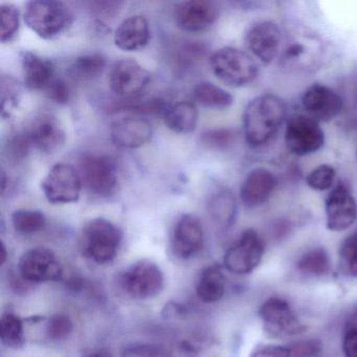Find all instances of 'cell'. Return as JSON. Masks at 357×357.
Masks as SVG:
<instances>
[{
  "mask_svg": "<svg viewBox=\"0 0 357 357\" xmlns=\"http://www.w3.org/2000/svg\"><path fill=\"white\" fill-rule=\"evenodd\" d=\"M265 244L254 229H245L223 257V266L229 273L244 275L258 268L264 257Z\"/></svg>",
  "mask_w": 357,
  "mask_h": 357,
  "instance_id": "ba28073f",
  "label": "cell"
},
{
  "mask_svg": "<svg viewBox=\"0 0 357 357\" xmlns=\"http://www.w3.org/2000/svg\"><path fill=\"white\" fill-rule=\"evenodd\" d=\"M166 126L171 131L179 135H189L194 132L198 122L197 106L193 102H177L164 114Z\"/></svg>",
  "mask_w": 357,
  "mask_h": 357,
  "instance_id": "d4e9b609",
  "label": "cell"
},
{
  "mask_svg": "<svg viewBox=\"0 0 357 357\" xmlns=\"http://www.w3.org/2000/svg\"><path fill=\"white\" fill-rule=\"evenodd\" d=\"M0 18H1V43H10L20 30V10L12 3H1Z\"/></svg>",
  "mask_w": 357,
  "mask_h": 357,
  "instance_id": "1f68e13d",
  "label": "cell"
},
{
  "mask_svg": "<svg viewBox=\"0 0 357 357\" xmlns=\"http://www.w3.org/2000/svg\"><path fill=\"white\" fill-rule=\"evenodd\" d=\"M26 132L32 147L45 154L59 151L66 142V132L61 125L49 114L37 118Z\"/></svg>",
  "mask_w": 357,
  "mask_h": 357,
  "instance_id": "ffe728a7",
  "label": "cell"
},
{
  "mask_svg": "<svg viewBox=\"0 0 357 357\" xmlns=\"http://www.w3.org/2000/svg\"><path fill=\"white\" fill-rule=\"evenodd\" d=\"M193 98L199 105L215 110L227 109L234 103V97L229 91L211 82L196 85L193 89Z\"/></svg>",
  "mask_w": 357,
  "mask_h": 357,
  "instance_id": "484cf974",
  "label": "cell"
},
{
  "mask_svg": "<svg viewBox=\"0 0 357 357\" xmlns=\"http://www.w3.org/2000/svg\"><path fill=\"white\" fill-rule=\"evenodd\" d=\"M204 54H206V50L202 45H196V43H187V45H183L179 47L175 62L181 70L189 68L192 66H195L196 62L202 59Z\"/></svg>",
  "mask_w": 357,
  "mask_h": 357,
  "instance_id": "ab89813d",
  "label": "cell"
},
{
  "mask_svg": "<svg viewBox=\"0 0 357 357\" xmlns=\"http://www.w3.org/2000/svg\"><path fill=\"white\" fill-rule=\"evenodd\" d=\"M236 137L237 135L233 129L216 128L202 133L200 142L208 149L222 151L229 149L236 143Z\"/></svg>",
  "mask_w": 357,
  "mask_h": 357,
  "instance_id": "d6a6232c",
  "label": "cell"
},
{
  "mask_svg": "<svg viewBox=\"0 0 357 357\" xmlns=\"http://www.w3.org/2000/svg\"><path fill=\"white\" fill-rule=\"evenodd\" d=\"M278 187V178L271 171L256 168L250 171L240 188V199L248 208L266 204Z\"/></svg>",
  "mask_w": 357,
  "mask_h": 357,
  "instance_id": "d6986e66",
  "label": "cell"
},
{
  "mask_svg": "<svg viewBox=\"0 0 357 357\" xmlns=\"http://www.w3.org/2000/svg\"><path fill=\"white\" fill-rule=\"evenodd\" d=\"M24 20L37 36L53 40L72 26L75 18L72 10L61 1L35 0L26 3Z\"/></svg>",
  "mask_w": 357,
  "mask_h": 357,
  "instance_id": "7a4b0ae2",
  "label": "cell"
},
{
  "mask_svg": "<svg viewBox=\"0 0 357 357\" xmlns=\"http://www.w3.org/2000/svg\"><path fill=\"white\" fill-rule=\"evenodd\" d=\"M41 190L50 204H75L80 199L82 181L72 165L59 162L52 167L41 181Z\"/></svg>",
  "mask_w": 357,
  "mask_h": 357,
  "instance_id": "30bf717a",
  "label": "cell"
},
{
  "mask_svg": "<svg viewBox=\"0 0 357 357\" xmlns=\"http://www.w3.org/2000/svg\"><path fill=\"white\" fill-rule=\"evenodd\" d=\"M24 84L30 91H47L55 79V68L47 58L32 52H24L22 55Z\"/></svg>",
  "mask_w": 357,
  "mask_h": 357,
  "instance_id": "7402d4cb",
  "label": "cell"
},
{
  "mask_svg": "<svg viewBox=\"0 0 357 357\" xmlns=\"http://www.w3.org/2000/svg\"><path fill=\"white\" fill-rule=\"evenodd\" d=\"M122 239V231L112 221L91 219L81 231V252L98 264H108L118 256Z\"/></svg>",
  "mask_w": 357,
  "mask_h": 357,
  "instance_id": "3957f363",
  "label": "cell"
},
{
  "mask_svg": "<svg viewBox=\"0 0 357 357\" xmlns=\"http://www.w3.org/2000/svg\"><path fill=\"white\" fill-rule=\"evenodd\" d=\"M250 357H290L287 344H265L257 346Z\"/></svg>",
  "mask_w": 357,
  "mask_h": 357,
  "instance_id": "7bdbcfd3",
  "label": "cell"
},
{
  "mask_svg": "<svg viewBox=\"0 0 357 357\" xmlns=\"http://www.w3.org/2000/svg\"><path fill=\"white\" fill-rule=\"evenodd\" d=\"M305 47L301 43H294L286 50L285 55L287 59H292V58H298L304 54Z\"/></svg>",
  "mask_w": 357,
  "mask_h": 357,
  "instance_id": "f6af8a7d",
  "label": "cell"
},
{
  "mask_svg": "<svg viewBox=\"0 0 357 357\" xmlns=\"http://www.w3.org/2000/svg\"><path fill=\"white\" fill-rule=\"evenodd\" d=\"M338 257L340 271L347 277L357 278V231L344 238Z\"/></svg>",
  "mask_w": 357,
  "mask_h": 357,
  "instance_id": "4dcf8cb0",
  "label": "cell"
},
{
  "mask_svg": "<svg viewBox=\"0 0 357 357\" xmlns=\"http://www.w3.org/2000/svg\"><path fill=\"white\" fill-rule=\"evenodd\" d=\"M169 107L170 105L165 100L152 99L141 103L121 106L116 108V112H129L142 118V116H150V114H165Z\"/></svg>",
  "mask_w": 357,
  "mask_h": 357,
  "instance_id": "8d00e7d4",
  "label": "cell"
},
{
  "mask_svg": "<svg viewBox=\"0 0 357 357\" xmlns=\"http://www.w3.org/2000/svg\"><path fill=\"white\" fill-rule=\"evenodd\" d=\"M287 119V106L273 93H265L252 99L246 105L242 118L246 144L252 149L268 145L277 137Z\"/></svg>",
  "mask_w": 357,
  "mask_h": 357,
  "instance_id": "6da1fadb",
  "label": "cell"
},
{
  "mask_svg": "<svg viewBox=\"0 0 357 357\" xmlns=\"http://www.w3.org/2000/svg\"><path fill=\"white\" fill-rule=\"evenodd\" d=\"M289 348L290 357H315L321 351V344L319 340H296L287 344Z\"/></svg>",
  "mask_w": 357,
  "mask_h": 357,
  "instance_id": "60d3db41",
  "label": "cell"
},
{
  "mask_svg": "<svg viewBox=\"0 0 357 357\" xmlns=\"http://www.w3.org/2000/svg\"><path fill=\"white\" fill-rule=\"evenodd\" d=\"M208 212L215 225L221 229H229L237 218L235 196L225 188L215 190L208 199Z\"/></svg>",
  "mask_w": 357,
  "mask_h": 357,
  "instance_id": "cb8c5ba5",
  "label": "cell"
},
{
  "mask_svg": "<svg viewBox=\"0 0 357 357\" xmlns=\"http://www.w3.org/2000/svg\"><path fill=\"white\" fill-rule=\"evenodd\" d=\"M121 357H172V355L160 344L135 342L123 349Z\"/></svg>",
  "mask_w": 357,
  "mask_h": 357,
  "instance_id": "74e56055",
  "label": "cell"
},
{
  "mask_svg": "<svg viewBox=\"0 0 357 357\" xmlns=\"http://www.w3.org/2000/svg\"><path fill=\"white\" fill-rule=\"evenodd\" d=\"M0 338L8 348H22L26 342L24 321L15 313H3L0 319Z\"/></svg>",
  "mask_w": 357,
  "mask_h": 357,
  "instance_id": "f1b7e54d",
  "label": "cell"
},
{
  "mask_svg": "<svg viewBox=\"0 0 357 357\" xmlns=\"http://www.w3.org/2000/svg\"><path fill=\"white\" fill-rule=\"evenodd\" d=\"M153 129L146 119L141 116L123 118L112 123L110 137L114 145L123 149H137L151 139Z\"/></svg>",
  "mask_w": 357,
  "mask_h": 357,
  "instance_id": "ac0fdd59",
  "label": "cell"
},
{
  "mask_svg": "<svg viewBox=\"0 0 357 357\" xmlns=\"http://www.w3.org/2000/svg\"><path fill=\"white\" fill-rule=\"evenodd\" d=\"M120 285L131 298L149 300L164 289V273L152 261H137L121 273Z\"/></svg>",
  "mask_w": 357,
  "mask_h": 357,
  "instance_id": "8992f818",
  "label": "cell"
},
{
  "mask_svg": "<svg viewBox=\"0 0 357 357\" xmlns=\"http://www.w3.org/2000/svg\"><path fill=\"white\" fill-rule=\"evenodd\" d=\"M12 225L16 233L22 235H33L45 229L47 217L41 211L22 208L12 215Z\"/></svg>",
  "mask_w": 357,
  "mask_h": 357,
  "instance_id": "f546056e",
  "label": "cell"
},
{
  "mask_svg": "<svg viewBox=\"0 0 357 357\" xmlns=\"http://www.w3.org/2000/svg\"><path fill=\"white\" fill-rule=\"evenodd\" d=\"M18 273L24 281L39 284L59 281L63 269L53 250L37 246L22 255L18 261Z\"/></svg>",
  "mask_w": 357,
  "mask_h": 357,
  "instance_id": "8fae6325",
  "label": "cell"
},
{
  "mask_svg": "<svg viewBox=\"0 0 357 357\" xmlns=\"http://www.w3.org/2000/svg\"><path fill=\"white\" fill-rule=\"evenodd\" d=\"M342 353L344 357H357V327L348 326L342 337Z\"/></svg>",
  "mask_w": 357,
  "mask_h": 357,
  "instance_id": "ee69618b",
  "label": "cell"
},
{
  "mask_svg": "<svg viewBox=\"0 0 357 357\" xmlns=\"http://www.w3.org/2000/svg\"><path fill=\"white\" fill-rule=\"evenodd\" d=\"M74 330V324L68 315L54 314L53 317L47 321V335L51 340H66L72 333Z\"/></svg>",
  "mask_w": 357,
  "mask_h": 357,
  "instance_id": "f35d334b",
  "label": "cell"
},
{
  "mask_svg": "<svg viewBox=\"0 0 357 357\" xmlns=\"http://www.w3.org/2000/svg\"><path fill=\"white\" fill-rule=\"evenodd\" d=\"M204 231L197 217L185 214L177 220L171 237V250L176 258L189 260L204 248Z\"/></svg>",
  "mask_w": 357,
  "mask_h": 357,
  "instance_id": "9a60e30c",
  "label": "cell"
},
{
  "mask_svg": "<svg viewBox=\"0 0 357 357\" xmlns=\"http://www.w3.org/2000/svg\"><path fill=\"white\" fill-rule=\"evenodd\" d=\"M151 80V74L135 59L119 60L110 70L108 83L110 91L123 99L137 97Z\"/></svg>",
  "mask_w": 357,
  "mask_h": 357,
  "instance_id": "7c38bea8",
  "label": "cell"
},
{
  "mask_svg": "<svg viewBox=\"0 0 357 357\" xmlns=\"http://www.w3.org/2000/svg\"><path fill=\"white\" fill-rule=\"evenodd\" d=\"M286 147L290 153L306 156L319 151L325 144V133L319 123L306 114H294L286 122Z\"/></svg>",
  "mask_w": 357,
  "mask_h": 357,
  "instance_id": "9c48e42d",
  "label": "cell"
},
{
  "mask_svg": "<svg viewBox=\"0 0 357 357\" xmlns=\"http://www.w3.org/2000/svg\"><path fill=\"white\" fill-rule=\"evenodd\" d=\"M258 315L263 328L273 337H290L306 330L291 305L280 296H271L261 304Z\"/></svg>",
  "mask_w": 357,
  "mask_h": 357,
  "instance_id": "52a82bcc",
  "label": "cell"
},
{
  "mask_svg": "<svg viewBox=\"0 0 357 357\" xmlns=\"http://www.w3.org/2000/svg\"><path fill=\"white\" fill-rule=\"evenodd\" d=\"M85 357H114V355L108 349L103 348L93 351V352L89 353Z\"/></svg>",
  "mask_w": 357,
  "mask_h": 357,
  "instance_id": "bcb514c9",
  "label": "cell"
},
{
  "mask_svg": "<svg viewBox=\"0 0 357 357\" xmlns=\"http://www.w3.org/2000/svg\"><path fill=\"white\" fill-rule=\"evenodd\" d=\"M336 171L331 165L324 164L313 169L306 177L307 185L317 192H325L334 187Z\"/></svg>",
  "mask_w": 357,
  "mask_h": 357,
  "instance_id": "e575fe53",
  "label": "cell"
},
{
  "mask_svg": "<svg viewBox=\"0 0 357 357\" xmlns=\"http://www.w3.org/2000/svg\"><path fill=\"white\" fill-rule=\"evenodd\" d=\"M151 37L148 20L142 15L129 16L114 32V45L124 52H137L147 47Z\"/></svg>",
  "mask_w": 357,
  "mask_h": 357,
  "instance_id": "44dd1931",
  "label": "cell"
},
{
  "mask_svg": "<svg viewBox=\"0 0 357 357\" xmlns=\"http://www.w3.org/2000/svg\"><path fill=\"white\" fill-rule=\"evenodd\" d=\"M348 326H356L357 327V307L355 308L354 312L349 317L348 321H347L346 327H348Z\"/></svg>",
  "mask_w": 357,
  "mask_h": 357,
  "instance_id": "7dc6e473",
  "label": "cell"
},
{
  "mask_svg": "<svg viewBox=\"0 0 357 357\" xmlns=\"http://www.w3.org/2000/svg\"><path fill=\"white\" fill-rule=\"evenodd\" d=\"M281 40L279 26L271 20L252 24L245 36L246 45L250 53L265 64L275 61L279 55Z\"/></svg>",
  "mask_w": 357,
  "mask_h": 357,
  "instance_id": "2e32d148",
  "label": "cell"
},
{
  "mask_svg": "<svg viewBox=\"0 0 357 357\" xmlns=\"http://www.w3.org/2000/svg\"><path fill=\"white\" fill-rule=\"evenodd\" d=\"M173 17L177 28L183 32H204L216 22L218 10L206 0H189L175 7Z\"/></svg>",
  "mask_w": 357,
  "mask_h": 357,
  "instance_id": "e0dca14e",
  "label": "cell"
},
{
  "mask_svg": "<svg viewBox=\"0 0 357 357\" xmlns=\"http://www.w3.org/2000/svg\"><path fill=\"white\" fill-rule=\"evenodd\" d=\"M302 106L306 116L317 122H329L342 112L344 101L327 85L315 83L303 93Z\"/></svg>",
  "mask_w": 357,
  "mask_h": 357,
  "instance_id": "5bb4252c",
  "label": "cell"
},
{
  "mask_svg": "<svg viewBox=\"0 0 357 357\" xmlns=\"http://www.w3.org/2000/svg\"><path fill=\"white\" fill-rule=\"evenodd\" d=\"M32 147L26 132L12 135L5 145V153L11 164H20L28 158Z\"/></svg>",
  "mask_w": 357,
  "mask_h": 357,
  "instance_id": "836d02e7",
  "label": "cell"
},
{
  "mask_svg": "<svg viewBox=\"0 0 357 357\" xmlns=\"http://www.w3.org/2000/svg\"><path fill=\"white\" fill-rule=\"evenodd\" d=\"M45 91L49 99L59 105H66L72 98L70 86L62 79H55Z\"/></svg>",
  "mask_w": 357,
  "mask_h": 357,
  "instance_id": "b9f144b4",
  "label": "cell"
},
{
  "mask_svg": "<svg viewBox=\"0 0 357 357\" xmlns=\"http://www.w3.org/2000/svg\"><path fill=\"white\" fill-rule=\"evenodd\" d=\"M296 268L310 277H323L331 271L329 254L324 248H311L298 259Z\"/></svg>",
  "mask_w": 357,
  "mask_h": 357,
  "instance_id": "4316f807",
  "label": "cell"
},
{
  "mask_svg": "<svg viewBox=\"0 0 357 357\" xmlns=\"http://www.w3.org/2000/svg\"><path fill=\"white\" fill-rule=\"evenodd\" d=\"M210 66L218 80L236 89L252 84L259 74L255 60L236 47H222L215 52L210 57Z\"/></svg>",
  "mask_w": 357,
  "mask_h": 357,
  "instance_id": "277c9868",
  "label": "cell"
},
{
  "mask_svg": "<svg viewBox=\"0 0 357 357\" xmlns=\"http://www.w3.org/2000/svg\"><path fill=\"white\" fill-rule=\"evenodd\" d=\"M78 173L85 189L101 198H109L118 185L116 168L112 158L102 154H83Z\"/></svg>",
  "mask_w": 357,
  "mask_h": 357,
  "instance_id": "5b68a950",
  "label": "cell"
},
{
  "mask_svg": "<svg viewBox=\"0 0 357 357\" xmlns=\"http://www.w3.org/2000/svg\"><path fill=\"white\" fill-rule=\"evenodd\" d=\"M107 60L102 54L79 56L70 66V74L78 80H93L105 70Z\"/></svg>",
  "mask_w": 357,
  "mask_h": 357,
  "instance_id": "83f0119b",
  "label": "cell"
},
{
  "mask_svg": "<svg viewBox=\"0 0 357 357\" xmlns=\"http://www.w3.org/2000/svg\"><path fill=\"white\" fill-rule=\"evenodd\" d=\"M326 227L344 231L357 220V202L347 183H337L325 199Z\"/></svg>",
  "mask_w": 357,
  "mask_h": 357,
  "instance_id": "4fadbf2b",
  "label": "cell"
},
{
  "mask_svg": "<svg viewBox=\"0 0 357 357\" xmlns=\"http://www.w3.org/2000/svg\"><path fill=\"white\" fill-rule=\"evenodd\" d=\"M20 85L13 77H1V108L3 116H9L17 107L20 98Z\"/></svg>",
  "mask_w": 357,
  "mask_h": 357,
  "instance_id": "d590c367",
  "label": "cell"
},
{
  "mask_svg": "<svg viewBox=\"0 0 357 357\" xmlns=\"http://www.w3.org/2000/svg\"><path fill=\"white\" fill-rule=\"evenodd\" d=\"M227 277L218 264L206 266L200 273L196 284V294L206 304H214L225 296Z\"/></svg>",
  "mask_w": 357,
  "mask_h": 357,
  "instance_id": "603a6c76",
  "label": "cell"
}]
</instances>
